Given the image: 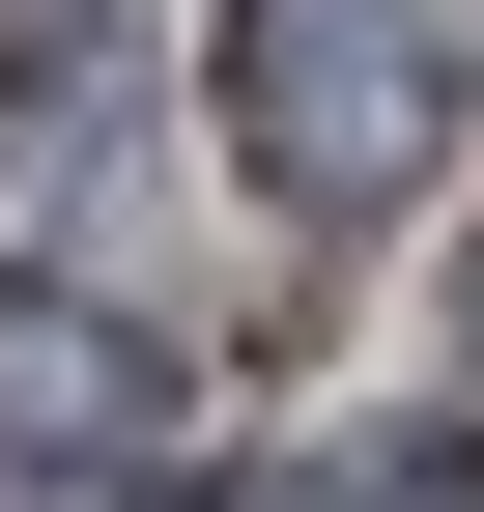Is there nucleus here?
<instances>
[{
	"label": "nucleus",
	"mask_w": 484,
	"mask_h": 512,
	"mask_svg": "<svg viewBox=\"0 0 484 512\" xmlns=\"http://www.w3.org/2000/svg\"><path fill=\"white\" fill-rule=\"evenodd\" d=\"M228 143H257V200H399L456 143V29L428 0H257L228 29Z\"/></svg>",
	"instance_id": "1"
},
{
	"label": "nucleus",
	"mask_w": 484,
	"mask_h": 512,
	"mask_svg": "<svg viewBox=\"0 0 484 512\" xmlns=\"http://www.w3.org/2000/svg\"><path fill=\"white\" fill-rule=\"evenodd\" d=\"M0 427H29V456H143V342L57 313V285H0Z\"/></svg>",
	"instance_id": "2"
},
{
	"label": "nucleus",
	"mask_w": 484,
	"mask_h": 512,
	"mask_svg": "<svg viewBox=\"0 0 484 512\" xmlns=\"http://www.w3.org/2000/svg\"><path fill=\"white\" fill-rule=\"evenodd\" d=\"M342 512H484V427H399V456H342Z\"/></svg>",
	"instance_id": "3"
}]
</instances>
